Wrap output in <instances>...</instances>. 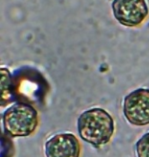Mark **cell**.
Masks as SVG:
<instances>
[{
	"mask_svg": "<svg viewBox=\"0 0 149 157\" xmlns=\"http://www.w3.org/2000/svg\"><path fill=\"white\" fill-rule=\"evenodd\" d=\"M5 131L12 137L31 136L38 125V114L31 104L18 102L9 107L3 113Z\"/></svg>",
	"mask_w": 149,
	"mask_h": 157,
	"instance_id": "obj_2",
	"label": "cell"
},
{
	"mask_svg": "<svg viewBox=\"0 0 149 157\" xmlns=\"http://www.w3.org/2000/svg\"><path fill=\"white\" fill-rule=\"evenodd\" d=\"M123 113L127 122L134 126L149 124V89H137L124 98Z\"/></svg>",
	"mask_w": 149,
	"mask_h": 157,
	"instance_id": "obj_3",
	"label": "cell"
},
{
	"mask_svg": "<svg viewBox=\"0 0 149 157\" xmlns=\"http://www.w3.org/2000/svg\"><path fill=\"white\" fill-rule=\"evenodd\" d=\"M77 127L79 137L95 147L107 144L115 130L113 117L101 108H93L81 113Z\"/></svg>",
	"mask_w": 149,
	"mask_h": 157,
	"instance_id": "obj_1",
	"label": "cell"
},
{
	"mask_svg": "<svg viewBox=\"0 0 149 157\" xmlns=\"http://www.w3.org/2000/svg\"><path fill=\"white\" fill-rule=\"evenodd\" d=\"M112 9L115 19L127 27L140 25L149 11L146 0H113Z\"/></svg>",
	"mask_w": 149,
	"mask_h": 157,
	"instance_id": "obj_4",
	"label": "cell"
},
{
	"mask_svg": "<svg viewBox=\"0 0 149 157\" xmlns=\"http://www.w3.org/2000/svg\"><path fill=\"white\" fill-rule=\"evenodd\" d=\"M45 154L46 157H80L81 145L72 133H58L46 141Z\"/></svg>",
	"mask_w": 149,
	"mask_h": 157,
	"instance_id": "obj_5",
	"label": "cell"
},
{
	"mask_svg": "<svg viewBox=\"0 0 149 157\" xmlns=\"http://www.w3.org/2000/svg\"><path fill=\"white\" fill-rule=\"evenodd\" d=\"M136 153L138 157H149V132L142 136L137 142Z\"/></svg>",
	"mask_w": 149,
	"mask_h": 157,
	"instance_id": "obj_6",
	"label": "cell"
}]
</instances>
